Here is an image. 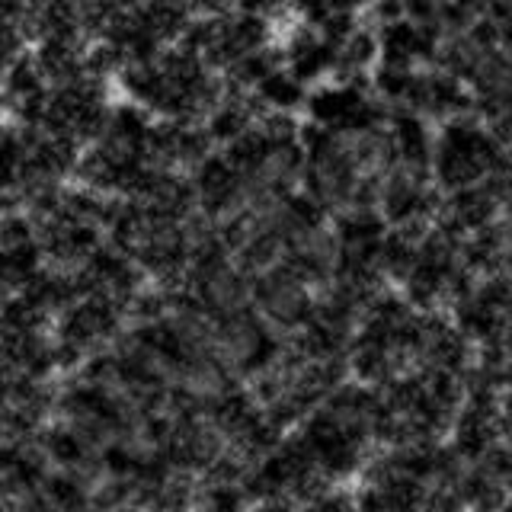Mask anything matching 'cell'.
<instances>
[{
    "instance_id": "1",
    "label": "cell",
    "mask_w": 512,
    "mask_h": 512,
    "mask_svg": "<svg viewBox=\"0 0 512 512\" xmlns=\"http://www.w3.org/2000/svg\"><path fill=\"white\" fill-rule=\"evenodd\" d=\"M253 100L256 106L266 112H276V116H295V112L304 106V96H308V90H304L295 77H288L282 68H276L269 77H263L260 84L253 87Z\"/></svg>"
}]
</instances>
